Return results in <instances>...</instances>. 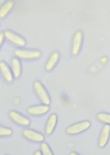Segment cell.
Masks as SVG:
<instances>
[{"label": "cell", "mask_w": 110, "mask_h": 155, "mask_svg": "<svg viewBox=\"0 0 110 155\" xmlns=\"http://www.w3.org/2000/svg\"><path fill=\"white\" fill-rule=\"evenodd\" d=\"M32 155H42V154H41V153H40V151L36 150V151H35L33 153V154Z\"/></svg>", "instance_id": "d6986e66"}, {"label": "cell", "mask_w": 110, "mask_h": 155, "mask_svg": "<svg viewBox=\"0 0 110 155\" xmlns=\"http://www.w3.org/2000/svg\"><path fill=\"white\" fill-rule=\"evenodd\" d=\"M90 125L91 123L89 121L82 120L67 127L65 132L68 134H76L88 129L90 127Z\"/></svg>", "instance_id": "3957f363"}, {"label": "cell", "mask_w": 110, "mask_h": 155, "mask_svg": "<svg viewBox=\"0 0 110 155\" xmlns=\"http://www.w3.org/2000/svg\"><path fill=\"white\" fill-rule=\"evenodd\" d=\"M56 122H57L56 114L54 113H52L50 114L47 119L45 127H44V131L45 134H50L53 132L56 125Z\"/></svg>", "instance_id": "8fae6325"}, {"label": "cell", "mask_w": 110, "mask_h": 155, "mask_svg": "<svg viewBox=\"0 0 110 155\" xmlns=\"http://www.w3.org/2000/svg\"><path fill=\"white\" fill-rule=\"evenodd\" d=\"M5 155H7V154H5Z\"/></svg>", "instance_id": "44dd1931"}, {"label": "cell", "mask_w": 110, "mask_h": 155, "mask_svg": "<svg viewBox=\"0 0 110 155\" xmlns=\"http://www.w3.org/2000/svg\"><path fill=\"white\" fill-rule=\"evenodd\" d=\"M4 36L3 33L0 32V47L2 45V44L3 41H4Z\"/></svg>", "instance_id": "ac0fdd59"}, {"label": "cell", "mask_w": 110, "mask_h": 155, "mask_svg": "<svg viewBox=\"0 0 110 155\" xmlns=\"http://www.w3.org/2000/svg\"><path fill=\"white\" fill-rule=\"evenodd\" d=\"M14 55L22 59H34L38 58L41 53L37 50L30 49H16L13 51Z\"/></svg>", "instance_id": "7a4b0ae2"}, {"label": "cell", "mask_w": 110, "mask_h": 155, "mask_svg": "<svg viewBox=\"0 0 110 155\" xmlns=\"http://www.w3.org/2000/svg\"><path fill=\"white\" fill-rule=\"evenodd\" d=\"M59 57V54L57 51L52 52L49 57L48 58L45 64V69L47 71H50L53 69V68L55 66L56 63L58 61Z\"/></svg>", "instance_id": "7c38bea8"}, {"label": "cell", "mask_w": 110, "mask_h": 155, "mask_svg": "<svg viewBox=\"0 0 110 155\" xmlns=\"http://www.w3.org/2000/svg\"><path fill=\"white\" fill-rule=\"evenodd\" d=\"M40 151L42 155H53L50 148L45 142H42L40 143Z\"/></svg>", "instance_id": "2e32d148"}, {"label": "cell", "mask_w": 110, "mask_h": 155, "mask_svg": "<svg viewBox=\"0 0 110 155\" xmlns=\"http://www.w3.org/2000/svg\"><path fill=\"white\" fill-rule=\"evenodd\" d=\"M69 155H79L77 153H75V152H73V151H71V152H70V154H69Z\"/></svg>", "instance_id": "ffe728a7"}, {"label": "cell", "mask_w": 110, "mask_h": 155, "mask_svg": "<svg viewBox=\"0 0 110 155\" xmlns=\"http://www.w3.org/2000/svg\"><path fill=\"white\" fill-rule=\"evenodd\" d=\"M97 119L103 123H105L108 125L110 124V114L105 113V112H100L97 114Z\"/></svg>", "instance_id": "9a60e30c"}, {"label": "cell", "mask_w": 110, "mask_h": 155, "mask_svg": "<svg viewBox=\"0 0 110 155\" xmlns=\"http://www.w3.org/2000/svg\"><path fill=\"white\" fill-rule=\"evenodd\" d=\"M49 110V107L46 105H36L28 107L27 109V111L28 114L33 116L42 115Z\"/></svg>", "instance_id": "9c48e42d"}, {"label": "cell", "mask_w": 110, "mask_h": 155, "mask_svg": "<svg viewBox=\"0 0 110 155\" xmlns=\"http://www.w3.org/2000/svg\"><path fill=\"white\" fill-rule=\"evenodd\" d=\"M110 134V126L109 125H104L100 132L97 144L100 148H102L107 143Z\"/></svg>", "instance_id": "ba28073f"}, {"label": "cell", "mask_w": 110, "mask_h": 155, "mask_svg": "<svg viewBox=\"0 0 110 155\" xmlns=\"http://www.w3.org/2000/svg\"><path fill=\"white\" fill-rule=\"evenodd\" d=\"M3 35L5 39L15 45L23 47L25 44V40L22 36L11 30H6L4 31Z\"/></svg>", "instance_id": "277c9868"}, {"label": "cell", "mask_w": 110, "mask_h": 155, "mask_svg": "<svg viewBox=\"0 0 110 155\" xmlns=\"http://www.w3.org/2000/svg\"><path fill=\"white\" fill-rule=\"evenodd\" d=\"M14 5V2L11 0H8L5 1L0 6V18L5 16L10 10L13 8Z\"/></svg>", "instance_id": "5bb4252c"}, {"label": "cell", "mask_w": 110, "mask_h": 155, "mask_svg": "<svg viewBox=\"0 0 110 155\" xmlns=\"http://www.w3.org/2000/svg\"><path fill=\"white\" fill-rule=\"evenodd\" d=\"M10 66L13 78H18L20 76L21 72V64L18 58H11L10 62Z\"/></svg>", "instance_id": "4fadbf2b"}, {"label": "cell", "mask_w": 110, "mask_h": 155, "mask_svg": "<svg viewBox=\"0 0 110 155\" xmlns=\"http://www.w3.org/2000/svg\"><path fill=\"white\" fill-rule=\"evenodd\" d=\"M12 133V131L9 128L0 125V136H8Z\"/></svg>", "instance_id": "e0dca14e"}, {"label": "cell", "mask_w": 110, "mask_h": 155, "mask_svg": "<svg viewBox=\"0 0 110 155\" xmlns=\"http://www.w3.org/2000/svg\"><path fill=\"white\" fill-rule=\"evenodd\" d=\"M33 88L34 92L39 98L40 101L44 104L46 105H48L50 103V96L43 86V85L39 81H35L33 84Z\"/></svg>", "instance_id": "6da1fadb"}, {"label": "cell", "mask_w": 110, "mask_h": 155, "mask_svg": "<svg viewBox=\"0 0 110 155\" xmlns=\"http://www.w3.org/2000/svg\"><path fill=\"white\" fill-rule=\"evenodd\" d=\"M0 73L2 78L7 82H11L13 81V76L8 65L3 62L0 61Z\"/></svg>", "instance_id": "30bf717a"}, {"label": "cell", "mask_w": 110, "mask_h": 155, "mask_svg": "<svg viewBox=\"0 0 110 155\" xmlns=\"http://www.w3.org/2000/svg\"><path fill=\"white\" fill-rule=\"evenodd\" d=\"M8 116L13 122L19 125L28 126L30 124L29 119L18 111L14 110L10 111L8 113Z\"/></svg>", "instance_id": "8992f818"}, {"label": "cell", "mask_w": 110, "mask_h": 155, "mask_svg": "<svg viewBox=\"0 0 110 155\" xmlns=\"http://www.w3.org/2000/svg\"><path fill=\"white\" fill-rule=\"evenodd\" d=\"M82 42V32L80 30L76 31L72 38L71 44V53L73 56H76L78 54L80 50Z\"/></svg>", "instance_id": "5b68a950"}, {"label": "cell", "mask_w": 110, "mask_h": 155, "mask_svg": "<svg viewBox=\"0 0 110 155\" xmlns=\"http://www.w3.org/2000/svg\"><path fill=\"white\" fill-rule=\"evenodd\" d=\"M22 134L25 139L35 142H40L44 139L42 134L28 128L24 129L22 131Z\"/></svg>", "instance_id": "52a82bcc"}]
</instances>
